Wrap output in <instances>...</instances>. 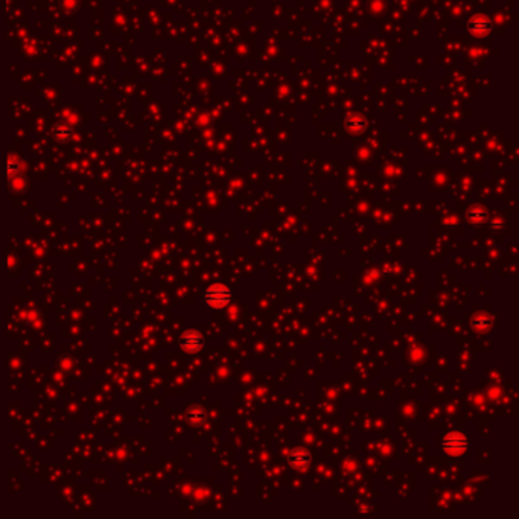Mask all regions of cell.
<instances>
[{"label": "cell", "mask_w": 519, "mask_h": 519, "mask_svg": "<svg viewBox=\"0 0 519 519\" xmlns=\"http://www.w3.org/2000/svg\"><path fill=\"white\" fill-rule=\"evenodd\" d=\"M288 462L294 469L303 470V469H306V467L311 464V454H309L306 449H300V448L292 449V451L289 452Z\"/></svg>", "instance_id": "cell-4"}, {"label": "cell", "mask_w": 519, "mask_h": 519, "mask_svg": "<svg viewBox=\"0 0 519 519\" xmlns=\"http://www.w3.org/2000/svg\"><path fill=\"white\" fill-rule=\"evenodd\" d=\"M469 218H470V221H472L473 224H481V223L486 221L487 217H486V213L481 212V210H473V212H470Z\"/></svg>", "instance_id": "cell-7"}, {"label": "cell", "mask_w": 519, "mask_h": 519, "mask_svg": "<svg viewBox=\"0 0 519 519\" xmlns=\"http://www.w3.org/2000/svg\"><path fill=\"white\" fill-rule=\"evenodd\" d=\"M489 325H490V320L487 317H484V315H475L472 318V326L475 329H483L484 331Z\"/></svg>", "instance_id": "cell-6"}, {"label": "cell", "mask_w": 519, "mask_h": 519, "mask_svg": "<svg viewBox=\"0 0 519 519\" xmlns=\"http://www.w3.org/2000/svg\"><path fill=\"white\" fill-rule=\"evenodd\" d=\"M467 439L462 432H449L445 439H443V449L445 452L451 454V456H462L463 452L467 449Z\"/></svg>", "instance_id": "cell-2"}, {"label": "cell", "mask_w": 519, "mask_h": 519, "mask_svg": "<svg viewBox=\"0 0 519 519\" xmlns=\"http://www.w3.org/2000/svg\"><path fill=\"white\" fill-rule=\"evenodd\" d=\"M206 303L213 309H221L231 301V289L224 284H213L204 291Z\"/></svg>", "instance_id": "cell-1"}, {"label": "cell", "mask_w": 519, "mask_h": 519, "mask_svg": "<svg viewBox=\"0 0 519 519\" xmlns=\"http://www.w3.org/2000/svg\"><path fill=\"white\" fill-rule=\"evenodd\" d=\"M186 419L190 425L198 426L201 423H204L206 420V413L201 406H190L186 413Z\"/></svg>", "instance_id": "cell-5"}, {"label": "cell", "mask_w": 519, "mask_h": 519, "mask_svg": "<svg viewBox=\"0 0 519 519\" xmlns=\"http://www.w3.org/2000/svg\"><path fill=\"white\" fill-rule=\"evenodd\" d=\"M204 343H206L204 337L198 331H187L178 340V346L186 353H197V352H200L204 347Z\"/></svg>", "instance_id": "cell-3"}]
</instances>
